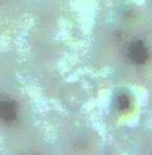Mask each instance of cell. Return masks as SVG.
<instances>
[{
    "label": "cell",
    "instance_id": "6da1fadb",
    "mask_svg": "<svg viewBox=\"0 0 152 155\" xmlns=\"http://www.w3.org/2000/svg\"><path fill=\"white\" fill-rule=\"evenodd\" d=\"M128 55L131 56V59L135 63H143L148 56V51L145 48L144 44H141L140 41H135L132 43L128 48Z\"/></svg>",
    "mask_w": 152,
    "mask_h": 155
},
{
    "label": "cell",
    "instance_id": "7a4b0ae2",
    "mask_svg": "<svg viewBox=\"0 0 152 155\" xmlns=\"http://www.w3.org/2000/svg\"><path fill=\"white\" fill-rule=\"evenodd\" d=\"M16 115H18V111L12 102L3 101L0 103V119H3V122L12 123L16 119Z\"/></svg>",
    "mask_w": 152,
    "mask_h": 155
}]
</instances>
